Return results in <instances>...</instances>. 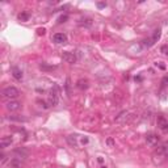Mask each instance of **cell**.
Listing matches in <instances>:
<instances>
[{"label":"cell","mask_w":168,"mask_h":168,"mask_svg":"<svg viewBox=\"0 0 168 168\" xmlns=\"http://www.w3.org/2000/svg\"><path fill=\"white\" fill-rule=\"evenodd\" d=\"M3 96L7 98H11V100H15L20 96V91L16 87H7L3 90Z\"/></svg>","instance_id":"6da1fadb"},{"label":"cell","mask_w":168,"mask_h":168,"mask_svg":"<svg viewBox=\"0 0 168 168\" xmlns=\"http://www.w3.org/2000/svg\"><path fill=\"white\" fill-rule=\"evenodd\" d=\"M58 93H59V90H58L57 85H55L54 90H51L50 97H49V105H50V107H55V105L58 104V97H59Z\"/></svg>","instance_id":"7a4b0ae2"},{"label":"cell","mask_w":168,"mask_h":168,"mask_svg":"<svg viewBox=\"0 0 168 168\" xmlns=\"http://www.w3.org/2000/svg\"><path fill=\"white\" fill-rule=\"evenodd\" d=\"M62 59H63L64 62H67V63L70 64H74L75 62H76V57H75L74 53H70V51H63L62 53Z\"/></svg>","instance_id":"3957f363"},{"label":"cell","mask_w":168,"mask_h":168,"mask_svg":"<svg viewBox=\"0 0 168 168\" xmlns=\"http://www.w3.org/2000/svg\"><path fill=\"white\" fill-rule=\"evenodd\" d=\"M53 41L58 45L66 44V42H67V36L63 34V33H55V34L53 36Z\"/></svg>","instance_id":"277c9868"},{"label":"cell","mask_w":168,"mask_h":168,"mask_svg":"<svg viewBox=\"0 0 168 168\" xmlns=\"http://www.w3.org/2000/svg\"><path fill=\"white\" fill-rule=\"evenodd\" d=\"M5 108L8 110H11V112H16V110H19L20 108H21V104H20L19 101H16V100H11V101H8V103L5 104Z\"/></svg>","instance_id":"5b68a950"},{"label":"cell","mask_w":168,"mask_h":168,"mask_svg":"<svg viewBox=\"0 0 168 168\" xmlns=\"http://www.w3.org/2000/svg\"><path fill=\"white\" fill-rule=\"evenodd\" d=\"M156 122H158V126H159V129H160V130L168 131V121H167L163 116H159V117H158Z\"/></svg>","instance_id":"8992f818"},{"label":"cell","mask_w":168,"mask_h":168,"mask_svg":"<svg viewBox=\"0 0 168 168\" xmlns=\"http://www.w3.org/2000/svg\"><path fill=\"white\" fill-rule=\"evenodd\" d=\"M146 142L151 144V146H154V144H156L159 142V137H158L156 134H149V135L146 137Z\"/></svg>","instance_id":"52a82bcc"},{"label":"cell","mask_w":168,"mask_h":168,"mask_svg":"<svg viewBox=\"0 0 168 168\" xmlns=\"http://www.w3.org/2000/svg\"><path fill=\"white\" fill-rule=\"evenodd\" d=\"M76 87L79 90H87L88 87H90V84H88V80L87 79H79L76 81Z\"/></svg>","instance_id":"ba28073f"},{"label":"cell","mask_w":168,"mask_h":168,"mask_svg":"<svg viewBox=\"0 0 168 168\" xmlns=\"http://www.w3.org/2000/svg\"><path fill=\"white\" fill-rule=\"evenodd\" d=\"M12 137H3L1 138V141H0V147L1 149H5L7 146H9V144L12 143Z\"/></svg>","instance_id":"9c48e42d"},{"label":"cell","mask_w":168,"mask_h":168,"mask_svg":"<svg viewBox=\"0 0 168 168\" xmlns=\"http://www.w3.org/2000/svg\"><path fill=\"white\" fill-rule=\"evenodd\" d=\"M12 75H13V78H15L16 80H21L22 79V71L20 70L19 67H13L12 68Z\"/></svg>","instance_id":"30bf717a"},{"label":"cell","mask_w":168,"mask_h":168,"mask_svg":"<svg viewBox=\"0 0 168 168\" xmlns=\"http://www.w3.org/2000/svg\"><path fill=\"white\" fill-rule=\"evenodd\" d=\"M158 152L159 154H163L166 158H168V142H166V143H163L162 146L159 147V150H158Z\"/></svg>","instance_id":"8fae6325"},{"label":"cell","mask_w":168,"mask_h":168,"mask_svg":"<svg viewBox=\"0 0 168 168\" xmlns=\"http://www.w3.org/2000/svg\"><path fill=\"white\" fill-rule=\"evenodd\" d=\"M21 167V163H20V159L19 158H13L9 162V168H20Z\"/></svg>","instance_id":"7c38bea8"},{"label":"cell","mask_w":168,"mask_h":168,"mask_svg":"<svg viewBox=\"0 0 168 168\" xmlns=\"http://www.w3.org/2000/svg\"><path fill=\"white\" fill-rule=\"evenodd\" d=\"M129 116V113L127 112H121L120 114H118V117H116V122H122V121Z\"/></svg>","instance_id":"4fadbf2b"},{"label":"cell","mask_w":168,"mask_h":168,"mask_svg":"<svg viewBox=\"0 0 168 168\" xmlns=\"http://www.w3.org/2000/svg\"><path fill=\"white\" fill-rule=\"evenodd\" d=\"M81 26H91L92 25V20L90 17H85L83 20H80V22H79Z\"/></svg>","instance_id":"5bb4252c"},{"label":"cell","mask_w":168,"mask_h":168,"mask_svg":"<svg viewBox=\"0 0 168 168\" xmlns=\"http://www.w3.org/2000/svg\"><path fill=\"white\" fill-rule=\"evenodd\" d=\"M160 36H162V30H160V29H156V30L154 32V34H152V37H151V38H152L154 42H156L158 39L160 38Z\"/></svg>","instance_id":"9a60e30c"},{"label":"cell","mask_w":168,"mask_h":168,"mask_svg":"<svg viewBox=\"0 0 168 168\" xmlns=\"http://www.w3.org/2000/svg\"><path fill=\"white\" fill-rule=\"evenodd\" d=\"M19 20H20V21H28V20H29V13H26V12L20 13V15H19Z\"/></svg>","instance_id":"2e32d148"},{"label":"cell","mask_w":168,"mask_h":168,"mask_svg":"<svg viewBox=\"0 0 168 168\" xmlns=\"http://www.w3.org/2000/svg\"><path fill=\"white\" fill-rule=\"evenodd\" d=\"M155 42L152 41V38H147L143 41V46H146V47H150V46H152Z\"/></svg>","instance_id":"e0dca14e"},{"label":"cell","mask_w":168,"mask_h":168,"mask_svg":"<svg viewBox=\"0 0 168 168\" xmlns=\"http://www.w3.org/2000/svg\"><path fill=\"white\" fill-rule=\"evenodd\" d=\"M67 20H68V16L67 15H62L61 17L58 19V22H61V24H62V22H66Z\"/></svg>","instance_id":"ac0fdd59"},{"label":"cell","mask_w":168,"mask_h":168,"mask_svg":"<svg viewBox=\"0 0 168 168\" xmlns=\"http://www.w3.org/2000/svg\"><path fill=\"white\" fill-rule=\"evenodd\" d=\"M160 51H162V54L168 55V46L167 45H163L162 47H160Z\"/></svg>","instance_id":"d6986e66"},{"label":"cell","mask_w":168,"mask_h":168,"mask_svg":"<svg viewBox=\"0 0 168 168\" xmlns=\"http://www.w3.org/2000/svg\"><path fill=\"white\" fill-rule=\"evenodd\" d=\"M45 33H46V29H45V28H38V29H37V34H38V36H44Z\"/></svg>","instance_id":"ffe728a7"},{"label":"cell","mask_w":168,"mask_h":168,"mask_svg":"<svg viewBox=\"0 0 168 168\" xmlns=\"http://www.w3.org/2000/svg\"><path fill=\"white\" fill-rule=\"evenodd\" d=\"M97 7L98 8H105V7H107V3H97Z\"/></svg>","instance_id":"44dd1931"},{"label":"cell","mask_w":168,"mask_h":168,"mask_svg":"<svg viewBox=\"0 0 168 168\" xmlns=\"http://www.w3.org/2000/svg\"><path fill=\"white\" fill-rule=\"evenodd\" d=\"M66 88H67L68 93H70V79H67V84H66Z\"/></svg>","instance_id":"7402d4cb"},{"label":"cell","mask_w":168,"mask_h":168,"mask_svg":"<svg viewBox=\"0 0 168 168\" xmlns=\"http://www.w3.org/2000/svg\"><path fill=\"white\" fill-rule=\"evenodd\" d=\"M108 144H109V146H113V144H114L113 139H110V138H109V139H108Z\"/></svg>","instance_id":"603a6c76"},{"label":"cell","mask_w":168,"mask_h":168,"mask_svg":"<svg viewBox=\"0 0 168 168\" xmlns=\"http://www.w3.org/2000/svg\"><path fill=\"white\" fill-rule=\"evenodd\" d=\"M163 83H164V84H167V83H168V76H166V78L163 79Z\"/></svg>","instance_id":"cb8c5ba5"},{"label":"cell","mask_w":168,"mask_h":168,"mask_svg":"<svg viewBox=\"0 0 168 168\" xmlns=\"http://www.w3.org/2000/svg\"><path fill=\"white\" fill-rule=\"evenodd\" d=\"M101 168H105V167H101Z\"/></svg>","instance_id":"d4e9b609"}]
</instances>
